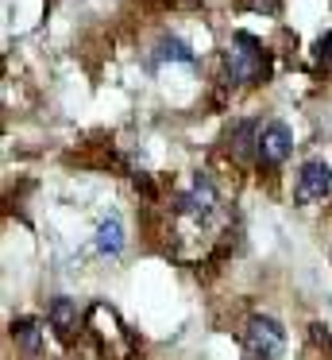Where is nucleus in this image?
<instances>
[{
	"instance_id": "4",
	"label": "nucleus",
	"mask_w": 332,
	"mask_h": 360,
	"mask_svg": "<svg viewBox=\"0 0 332 360\" xmlns=\"http://www.w3.org/2000/svg\"><path fill=\"white\" fill-rule=\"evenodd\" d=\"M290 151H293L290 128H286L282 120H267V124L259 128V143H255V159H259V167L286 163V155H290Z\"/></svg>"
},
{
	"instance_id": "2",
	"label": "nucleus",
	"mask_w": 332,
	"mask_h": 360,
	"mask_svg": "<svg viewBox=\"0 0 332 360\" xmlns=\"http://www.w3.org/2000/svg\"><path fill=\"white\" fill-rule=\"evenodd\" d=\"M244 349L251 360H278L286 349V329L267 314H255L244 326Z\"/></svg>"
},
{
	"instance_id": "9",
	"label": "nucleus",
	"mask_w": 332,
	"mask_h": 360,
	"mask_svg": "<svg viewBox=\"0 0 332 360\" xmlns=\"http://www.w3.org/2000/svg\"><path fill=\"white\" fill-rule=\"evenodd\" d=\"M259 128H263V124H255V120H236V124L228 128V148H232V155H251L255 143H259Z\"/></svg>"
},
{
	"instance_id": "3",
	"label": "nucleus",
	"mask_w": 332,
	"mask_h": 360,
	"mask_svg": "<svg viewBox=\"0 0 332 360\" xmlns=\"http://www.w3.org/2000/svg\"><path fill=\"white\" fill-rule=\"evenodd\" d=\"M328 194H332V167L324 163V159L301 163L298 182H293V198H298L301 205H309V202H324Z\"/></svg>"
},
{
	"instance_id": "5",
	"label": "nucleus",
	"mask_w": 332,
	"mask_h": 360,
	"mask_svg": "<svg viewBox=\"0 0 332 360\" xmlns=\"http://www.w3.org/2000/svg\"><path fill=\"white\" fill-rule=\"evenodd\" d=\"M216 205H220V194H216L208 174H197L193 186L178 198V213H182V217H193V221H208L216 213Z\"/></svg>"
},
{
	"instance_id": "1",
	"label": "nucleus",
	"mask_w": 332,
	"mask_h": 360,
	"mask_svg": "<svg viewBox=\"0 0 332 360\" xmlns=\"http://www.w3.org/2000/svg\"><path fill=\"white\" fill-rule=\"evenodd\" d=\"M224 70H228L232 86H259V82L270 78V58L267 51L259 47V39L247 32H236L224 51Z\"/></svg>"
},
{
	"instance_id": "11",
	"label": "nucleus",
	"mask_w": 332,
	"mask_h": 360,
	"mask_svg": "<svg viewBox=\"0 0 332 360\" xmlns=\"http://www.w3.org/2000/svg\"><path fill=\"white\" fill-rule=\"evenodd\" d=\"M317 63H321L324 70H332V32H324L321 39H317Z\"/></svg>"
},
{
	"instance_id": "10",
	"label": "nucleus",
	"mask_w": 332,
	"mask_h": 360,
	"mask_svg": "<svg viewBox=\"0 0 332 360\" xmlns=\"http://www.w3.org/2000/svg\"><path fill=\"white\" fill-rule=\"evenodd\" d=\"M12 337H15V341H20L27 352H39V345H43L35 318H15V321H12Z\"/></svg>"
},
{
	"instance_id": "8",
	"label": "nucleus",
	"mask_w": 332,
	"mask_h": 360,
	"mask_svg": "<svg viewBox=\"0 0 332 360\" xmlns=\"http://www.w3.org/2000/svg\"><path fill=\"white\" fill-rule=\"evenodd\" d=\"M159 63H182V66H197V55H193L190 47H185L182 39H174V35H166V39H159V47H154L151 55V66Z\"/></svg>"
},
{
	"instance_id": "6",
	"label": "nucleus",
	"mask_w": 332,
	"mask_h": 360,
	"mask_svg": "<svg viewBox=\"0 0 332 360\" xmlns=\"http://www.w3.org/2000/svg\"><path fill=\"white\" fill-rule=\"evenodd\" d=\"M46 321L54 326V333H58L62 341H74V333L81 329V310H77L74 298L58 295V298H51V306H46Z\"/></svg>"
},
{
	"instance_id": "7",
	"label": "nucleus",
	"mask_w": 332,
	"mask_h": 360,
	"mask_svg": "<svg viewBox=\"0 0 332 360\" xmlns=\"http://www.w3.org/2000/svg\"><path fill=\"white\" fill-rule=\"evenodd\" d=\"M124 244H128V236H124V221L116 217V213H108V217L97 225V252L100 256H120Z\"/></svg>"
}]
</instances>
